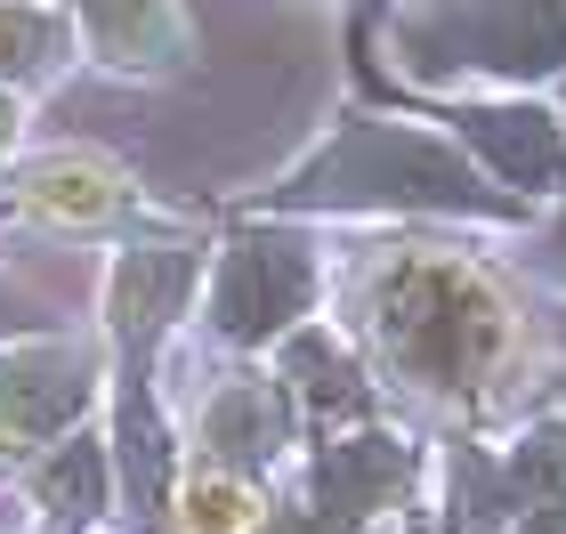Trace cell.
Segmentation results:
<instances>
[{
  "label": "cell",
  "instance_id": "6da1fadb",
  "mask_svg": "<svg viewBox=\"0 0 566 534\" xmlns=\"http://www.w3.org/2000/svg\"><path fill=\"white\" fill-rule=\"evenodd\" d=\"M356 341L421 405L485 413L518 356V316L461 251L389 243L356 275Z\"/></svg>",
  "mask_w": 566,
  "mask_h": 534
},
{
  "label": "cell",
  "instance_id": "7a4b0ae2",
  "mask_svg": "<svg viewBox=\"0 0 566 534\" xmlns=\"http://www.w3.org/2000/svg\"><path fill=\"white\" fill-rule=\"evenodd\" d=\"M283 202L307 211H470V219H518V195L485 187V170L461 146L405 130V122H348L307 170H292Z\"/></svg>",
  "mask_w": 566,
  "mask_h": 534
},
{
  "label": "cell",
  "instance_id": "3957f363",
  "mask_svg": "<svg viewBox=\"0 0 566 534\" xmlns=\"http://www.w3.org/2000/svg\"><path fill=\"white\" fill-rule=\"evenodd\" d=\"M397 41L421 82L453 73L534 82L566 65V0H421L397 17Z\"/></svg>",
  "mask_w": 566,
  "mask_h": 534
},
{
  "label": "cell",
  "instance_id": "277c9868",
  "mask_svg": "<svg viewBox=\"0 0 566 534\" xmlns=\"http://www.w3.org/2000/svg\"><path fill=\"white\" fill-rule=\"evenodd\" d=\"M421 486V453L397 429H340L307 453L300 502L292 511H268L260 534H373L380 519H397Z\"/></svg>",
  "mask_w": 566,
  "mask_h": 534
},
{
  "label": "cell",
  "instance_id": "5b68a950",
  "mask_svg": "<svg viewBox=\"0 0 566 534\" xmlns=\"http://www.w3.org/2000/svg\"><path fill=\"white\" fill-rule=\"evenodd\" d=\"M307 300H316V260H307V243L243 235L219 260L211 324H219V341H235V348H268L307 316Z\"/></svg>",
  "mask_w": 566,
  "mask_h": 534
},
{
  "label": "cell",
  "instance_id": "8992f818",
  "mask_svg": "<svg viewBox=\"0 0 566 534\" xmlns=\"http://www.w3.org/2000/svg\"><path fill=\"white\" fill-rule=\"evenodd\" d=\"M97 397V365L65 341H17L0 348V453L57 446Z\"/></svg>",
  "mask_w": 566,
  "mask_h": 534
},
{
  "label": "cell",
  "instance_id": "52a82bcc",
  "mask_svg": "<svg viewBox=\"0 0 566 534\" xmlns=\"http://www.w3.org/2000/svg\"><path fill=\"white\" fill-rule=\"evenodd\" d=\"M202 284L195 243H130L106 275V333L122 341V397H146V356Z\"/></svg>",
  "mask_w": 566,
  "mask_h": 534
},
{
  "label": "cell",
  "instance_id": "ba28073f",
  "mask_svg": "<svg viewBox=\"0 0 566 534\" xmlns=\"http://www.w3.org/2000/svg\"><path fill=\"white\" fill-rule=\"evenodd\" d=\"M202 446H211V462L260 478L283 462V446H292V397L275 389V380H227V389L202 405Z\"/></svg>",
  "mask_w": 566,
  "mask_h": 534
},
{
  "label": "cell",
  "instance_id": "9c48e42d",
  "mask_svg": "<svg viewBox=\"0 0 566 534\" xmlns=\"http://www.w3.org/2000/svg\"><path fill=\"white\" fill-rule=\"evenodd\" d=\"M283 397H292L300 421L316 429H356L373 413V389H365V356L332 333H300L283 348Z\"/></svg>",
  "mask_w": 566,
  "mask_h": 534
},
{
  "label": "cell",
  "instance_id": "30bf717a",
  "mask_svg": "<svg viewBox=\"0 0 566 534\" xmlns=\"http://www.w3.org/2000/svg\"><path fill=\"white\" fill-rule=\"evenodd\" d=\"M82 33L97 49V65H122V73H163L187 57L178 0H82Z\"/></svg>",
  "mask_w": 566,
  "mask_h": 534
},
{
  "label": "cell",
  "instance_id": "8fae6325",
  "mask_svg": "<svg viewBox=\"0 0 566 534\" xmlns=\"http://www.w3.org/2000/svg\"><path fill=\"white\" fill-rule=\"evenodd\" d=\"M17 202L49 227H106L122 202H130V178L97 155H41L17 178Z\"/></svg>",
  "mask_w": 566,
  "mask_h": 534
},
{
  "label": "cell",
  "instance_id": "7c38bea8",
  "mask_svg": "<svg viewBox=\"0 0 566 534\" xmlns=\"http://www.w3.org/2000/svg\"><path fill=\"white\" fill-rule=\"evenodd\" d=\"M461 130L485 163H494L502 187H551L566 170V130L543 114V106H494V114H461Z\"/></svg>",
  "mask_w": 566,
  "mask_h": 534
},
{
  "label": "cell",
  "instance_id": "4fadbf2b",
  "mask_svg": "<svg viewBox=\"0 0 566 534\" xmlns=\"http://www.w3.org/2000/svg\"><path fill=\"white\" fill-rule=\"evenodd\" d=\"M170 519H178V534H260L268 526V494H260V478H243L227 462H202V470L178 478Z\"/></svg>",
  "mask_w": 566,
  "mask_h": 534
},
{
  "label": "cell",
  "instance_id": "5bb4252c",
  "mask_svg": "<svg viewBox=\"0 0 566 534\" xmlns=\"http://www.w3.org/2000/svg\"><path fill=\"white\" fill-rule=\"evenodd\" d=\"M106 486H114V462H106V446H97V438H73V429H65L57 446H41V470H33L41 511L97 519V511H106Z\"/></svg>",
  "mask_w": 566,
  "mask_h": 534
},
{
  "label": "cell",
  "instance_id": "9a60e30c",
  "mask_svg": "<svg viewBox=\"0 0 566 534\" xmlns=\"http://www.w3.org/2000/svg\"><path fill=\"white\" fill-rule=\"evenodd\" d=\"M49 57V24L33 9H0V73H24Z\"/></svg>",
  "mask_w": 566,
  "mask_h": 534
},
{
  "label": "cell",
  "instance_id": "2e32d148",
  "mask_svg": "<svg viewBox=\"0 0 566 534\" xmlns=\"http://www.w3.org/2000/svg\"><path fill=\"white\" fill-rule=\"evenodd\" d=\"M543 268H551V284H566V211H558V227H551V260H543Z\"/></svg>",
  "mask_w": 566,
  "mask_h": 534
},
{
  "label": "cell",
  "instance_id": "e0dca14e",
  "mask_svg": "<svg viewBox=\"0 0 566 534\" xmlns=\"http://www.w3.org/2000/svg\"><path fill=\"white\" fill-rule=\"evenodd\" d=\"M9 138H17V97L0 90V146H9Z\"/></svg>",
  "mask_w": 566,
  "mask_h": 534
}]
</instances>
